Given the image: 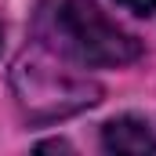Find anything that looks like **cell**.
<instances>
[{
  "label": "cell",
  "instance_id": "obj_5",
  "mask_svg": "<svg viewBox=\"0 0 156 156\" xmlns=\"http://www.w3.org/2000/svg\"><path fill=\"white\" fill-rule=\"evenodd\" d=\"M37 149H62V153H66V149H69V142H40Z\"/></svg>",
  "mask_w": 156,
  "mask_h": 156
},
{
  "label": "cell",
  "instance_id": "obj_4",
  "mask_svg": "<svg viewBox=\"0 0 156 156\" xmlns=\"http://www.w3.org/2000/svg\"><path fill=\"white\" fill-rule=\"evenodd\" d=\"M116 4H123L127 11H134V15H142V18L156 15V0H116Z\"/></svg>",
  "mask_w": 156,
  "mask_h": 156
},
{
  "label": "cell",
  "instance_id": "obj_2",
  "mask_svg": "<svg viewBox=\"0 0 156 156\" xmlns=\"http://www.w3.org/2000/svg\"><path fill=\"white\" fill-rule=\"evenodd\" d=\"M11 83H15L18 105L26 109L29 120H62L102 98V87L94 80L66 73L47 58H22L15 66Z\"/></svg>",
  "mask_w": 156,
  "mask_h": 156
},
{
  "label": "cell",
  "instance_id": "obj_3",
  "mask_svg": "<svg viewBox=\"0 0 156 156\" xmlns=\"http://www.w3.org/2000/svg\"><path fill=\"white\" fill-rule=\"evenodd\" d=\"M102 149L116 156H145L156 153V134L138 116H116L102 127Z\"/></svg>",
  "mask_w": 156,
  "mask_h": 156
},
{
  "label": "cell",
  "instance_id": "obj_1",
  "mask_svg": "<svg viewBox=\"0 0 156 156\" xmlns=\"http://www.w3.org/2000/svg\"><path fill=\"white\" fill-rule=\"evenodd\" d=\"M33 29L47 51L80 66H127L142 55V44L91 0H40Z\"/></svg>",
  "mask_w": 156,
  "mask_h": 156
}]
</instances>
